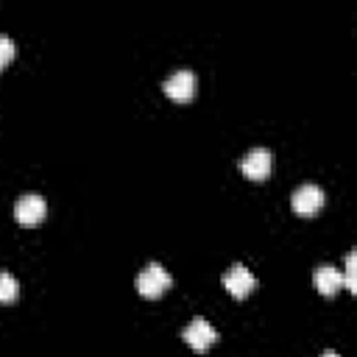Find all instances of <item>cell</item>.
<instances>
[{"label":"cell","instance_id":"1","mask_svg":"<svg viewBox=\"0 0 357 357\" xmlns=\"http://www.w3.org/2000/svg\"><path fill=\"white\" fill-rule=\"evenodd\" d=\"M173 284V276L159 265V262H148L139 276H137V290L145 296V298H159L167 287Z\"/></svg>","mask_w":357,"mask_h":357},{"label":"cell","instance_id":"2","mask_svg":"<svg viewBox=\"0 0 357 357\" xmlns=\"http://www.w3.org/2000/svg\"><path fill=\"white\" fill-rule=\"evenodd\" d=\"M181 337H184V340H187V346H192L195 351H206V349L218 340V329H215L206 318L195 315V318L181 329Z\"/></svg>","mask_w":357,"mask_h":357},{"label":"cell","instance_id":"3","mask_svg":"<svg viewBox=\"0 0 357 357\" xmlns=\"http://www.w3.org/2000/svg\"><path fill=\"white\" fill-rule=\"evenodd\" d=\"M162 89H165L167 98L184 103V100H190V98L195 95V73L187 70V67H181V70H176V73H170V75L165 78Z\"/></svg>","mask_w":357,"mask_h":357},{"label":"cell","instance_id":"4","mask_svg":"<svg viewBox=\"0 0 357 357\" xmlns=\"http://www.w3.org/2000/svg\"><path fill=\"white\" fill-rule=\"evenodd\" d=\"M45 212H47V204L39 192H22L14 204V215L22 226H36L45 218Z\"/></svg>","mask_w":357,"mask_h":357},{"label":"cell","instance_id":"5","mask_svg":"<svg viewBox=\"0 0 357 357\" xmlns=\"http://www.w3.org/2000/svg\"><path fill=\"white\" fill-rule=\"evenodd\" d=\"M223 287H226L234 298H245V296L257 287V276H254L243 262H234V265L223 273Z\"/></svg>","mask_w":357,"mask_h":357},{"label":"cell","instance_id":"6","mask_svg":"<svg viewBox=\"0 0 357 357\" xmlns=\"http://www.w3.org/2000/svg\"><path fill=\"white\" fill-rule=\"evenodd\" d=\"M273 167V153L268 148H251L243 159H240V170L245 173V178L262 181Z\"/></svg>","mask_w":357,"mask_h":357},{"label":"cell","instance_id":"7","mask_svg":"<svg viewBox=\"0 0 357 357\" xmlns=\"http://www.w3.org/2000/svg\"><path fill=\"white\" fill-rule=\"evenodd\" d=\"M290 204L298 215H315L324 206V190L318 184H301V187H296Z\"/></svg>","mask_w":357,"mask_h":357},{"label":"cell","instance_id":"8","mask_svg":"<svg viewBox=\"0 0 357 357\" xmlns=\"http://www.w3.org/2000/svg\"><path fill=\"white\" fill-rule=\"evenodd\" d=\"M340 284H343V276H340V271L335 265H329V262L318 265V271H315V287L324 296H335L340 290Z\"/></svg>","mask_w":357,"mask_h":357},{"label":"cell","instance_id":"9","mask_svg":"<svg viewBox=\"0 0 357 357\" xmlns=\"http://www.w3.org/2000/svg\"><path fill=\"white\" fill-rule=\"evenodd\" d=\"M17 296H20V282H17L8 271H0V301L8 304V301H14Z\"/></svg>","mask_w":357,"mask_h":357},{"label":"cell","instance_id":"10","mask_svg":"<svg viewBox=\"0 0 357 357\" xmlns=\"http://www.w3.org/2000/svg\"><path fill=\"white\" fill-rule=\"evenodd\" d=\"M340 276H343V284H346L351 293H357V254H354V251L346 254V271H343Z\"/></svg>","mask_w":357,"mask_h":357},{"label":"cell","instance_id":"11","mask_svg":"<svg viewBox=\"0 0 357 357\" xmlns=\"http://www.w3.org/2000/svg\"><path fill=\"white\" fill-rule=\"evenodd\" d=\"M11 59H14V42H11V36L0 33V70H3Z\"/></svg>","mask_w":357,"mask_h":357},{"label":"cell","instance_id":"12","mask_svg":"<svg viewBox=\"0 0 357 357\" xmlns=\"http://www.w3.org/2000/svg\"><path fill=\"white\" fill-rule=\"evenodd\" d=\"M321 357H340V354H337V351H324Z\"/></svg>","mask_w":357,"mask_h":357}]
</instances>
